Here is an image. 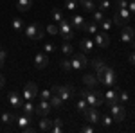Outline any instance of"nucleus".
<instances>
[{"label": "nucleus", "instance_id": "nucleus-1", "mask_svg": "<svg viewBox=\"0 0 135 133\" xmlns=\"http://www.w3.org/2000/svg\"><path fill=\"white\" fill-rule=\"evenodd\" d=\"M97 76V81L101 83V85H104V86H108V88H112V86H115V83H117V77H115V70L112 68V67H104L101 72H97L95 74Z\"/></svg>", "mask_w": 135, "mask_h": 133}, {"label": "nucleus", "instance_id": "nucleus-2", "mask_svg": "<svg viewBox=\"0 0 135 133\" xmlns=\"http://www.w3.org/2000/svg\"><path fill=\"white\" fill-rule=\"evenodd\" d=\"M51 92L52 93H58V95L63 99V102H67V101H70L74 95H76L78 90H76L74 85H63V86H61V85H54V86L51 88Z\"/></svg>", "mask_w": 135, "mask_h": 133}, {"label": "nucleus", "instance_id": "nucleus-3", "mask_svg": "<svg viewBox=\"0 0 135 133\" xmlns=\"http://www.w3.org/2000/svg\"><path fill=\"white\" fill-rule=\"evenodd\" d=\"M58 27H60V36H61L65 41H70V40L74 38V32H72V25H70V20L63 18V20L58 23Z\"/></svg>", "mask_w": 135, "mask_h": 133}, {"label": "nucleus", "instance_id": "nucleus-4", "mask_svg": "<svg viewBox=\"0 0 135 133\" xmlns=\"http://www.w3.org/2000/svg\"><path fill=\"white\" fill-rule=\"evenodd\" d=\"M23 31L27 34V38H31V40H42L43 38V29L40 23H29Z\"/></svg>", "mask_w": 135, "mask_h": 133}, {"label": "nucleus", "instance_id": "nucleus-5", "mask_svg": "<svg viewBox=\"0 0 135 133\" xmlns=\"http://www.w3.org/2000/svg\"><path fill=\"white\" fill-rule=\"evenodd\" d=\"M110 115H112V119H114L115 122L124 121V117H126L124 106H123L121 102H115V104H112V106H110Z\"/></svg>", "mask_w": 135, "mask_h": 133}, {"label": "nucleus", "instance_id": "nucleus-6", "mask_svg": "<svg viewBox=\"0 0 135 133\" xmlns=\"http://www.w3.org/2000/svg\"><path fill=\"white\" fill-rule=\"evenodd\" d=\"M133 40H135V31L130 27V25H124L123 31H121V41L132 45V49H135V41Z\"/></svg>", "mask_w": 135, "mask_h": 133}, {"label": "nucleus", "instance_id": "nucleus-7", "mask_svg": "<svg viewBox=\"0 0 135 133\" xmlns=\"http://www.w3.org/2000/svg\"><path fill=\"white\" fill-rule=\"evenodd\" d=\"M83 115H85V119H86V122H90V124H97L99 119H101V113H99V110L95 106H88L83 112Z\"/></svg>", "mask_w": 135, "mask_h": 133}, {"label": "nucleus", "instance_id": "nucleus-8", "mask_svg": "<svg viewBox=\"0 0 135 133\" xmlns=\"http://www.w3.org/2000/svg\"><path fill=\"white\" fill-rule=\"evenodd\" d=\"M70 61H72V70H81L86 65H90V61L86 60L85 54H72V60Z\"/></svg>", "mask_w": 135, "mask_h": 133}, {"label": "nucleus", "instance_id": "nucleus-9", "mask_svg": "<svg viewBox=\"0 0 135 133\" xmlns=\"http://www.w3.org/2000/svg\"><path fill=\"white\" fill-rule=\"evenodd\" d=\"M85 101L88 106H101V102H103V97H99V93L95 92V90H86L85 93Z\"/></svg>", "mask_w": 135, "mask_h": 133}, {"label": "nucleus", "instance_id": "nucleus-10", "mask_svg": "<svg viewBox=\"0 0 135 133\" xmlns=\"http://www.w3.org/2000/svg\"><path fill=\"white\" fill-rule=\"evenodd\" d=\"M94 43L97 45V47H101V49H106L108 45H110V38H108V32L104 31H97L94 34Z\"/></svg>", "mask_w": 135, "mask_h": 133}, {"label": "nucleus", "instance_id": "nucleus-11", "mask_svg": "<svg viewBox=\"0 0 135 133\" xmlns=\"http://www.w3.org/2000/svg\"><path fill=\"white\" fill-rule=\"evenodd\" d=\"M36 95H38V86H36V83H27V85L23 86V97H25L27 101H32Z\"/></svg>", "mask_w": 135, "mask_h": 133}, {"label": "nucleus", "instance_id": "nucleus-12", "mask_svg": "<svg viewBox=\"0 0 135 133\" xmlns=\"http://www.w3.org/2000/svg\"><path fill=\"white\" fill-rule=\"evenodd\" d=\"M117 90L119 88H115V90H106L104 92V97H103V101L108 104V106H112V104H115V102H119V93H117Z\"/></svg>", "mask_w": 135, "mask_h": 133}, {"label": "nucleus", "instance_id": "nucleus-13", "mask_svg": "<svg viewBox=\"0 0 135 133\" xmlns=\"http://www.w3.org/2000/svg\"><path fill=\"white\" fill-rule=\"evenodd\" d=\"M49 65V58H47V52H38L36 56H34V67L36 68H45Z\"/></svg>", "mask_w": 135, "mask_h": 133}, {"label": "nucleus", "instance_id": "nucleus-14", "mask_svg": "<svg viewBox=\"0 0 135 133\" xmlns=\"http://www.w3.org/2000/svg\"><path fill=\"white\" fill-rule=\"evenodd\" d=\"M52 110L51 102H49V99H42L40 101V104L36 106V113L40 115V117H43V115H49V112Z\"/></svg>", "mask_w": 135, "mask_h": 133}, {"label": "nucleus", "instance_id": "nucleus-15", "mask_svg": "<svg viewBox=\"0 0 135 133\" xmlns=\"http://www.w3.org/2000/svg\"><path fill=\"white\" fill-rule=\"evenodd\" d=\"M85 22H86V20H85L81 14H74L72 18H70V25H72L74 29H78V31H83Z\"/></svg>", "mask_w": 135, "mask_h": 133}, {"label": "nucleus", "instance_id": "nucleus-16", "mask_svg": "<svg viewBox=\"0 0 135 133\" xmlns=\"http://www.w3.org/2000/svg\"><path fill=\"white\" fill-rule=\"evenodd\" d=\"M7 101H9V104L15 106V108H20L22 104H23V102H22V95L18 92H11L9 95H7Z\"/></svg>", "mask_w": 135, "mask_h": 133}, {"label": "nucleus", "instance_id": "nucleus-17", "mask_svg": "<svg viewBox=\"0 0 135 133\" xmlns=\"http://www.w3.org/2000/svg\"><path fill=\"white\" fill-rule=\"evenodd\" d=\"M83 83H85V86H88V88H95L97 86V76H94V74H85L83 77Z\"/></svg>", "mask_w": 135, "mask_h": 133}, {"label": "nucleus", "instance_id": "nucleus-18", "mask_svg": "<svg viewBox=\"0 0 135 133\" xmlns=\"http://www.w3.org/2000/svg\"><path fill=\"white\" fill-rule=\"evenodd\" d=\"M16 124H18V128H20L22 131L27 128V126H31V117L29 115H16Z\"/></svg>", "mask_w": 135, "mask_h": 133}, {"label": "nucleus", "instance_id": "nucleus-19", "mask_svg": "<svg viewBox=\"0 0 135 133\" xmlns=\"http://www.w3.org/2000/svg\"><path fill=\"white\" fill-rule=\"evenodd\" d=\"M38 128L40 130H43V131H51L52 128V121L47 117V115H43L42 119H40V122H38Z\"/></svg>", "mask_w": 135, "mask_h": 133}, {"label": "nucleus", "instance_id": "nucleus-20", "mask_svg": "<svg viewBox=\"0 0 135 133\" xmlns=\"http://www.w3.org/2000/svg\"><path fill=\"white\" fill-rule=\"evenodd\" d=\"M16 7H18V11L25 13V11H29L32 7V0H18L16 2Z\"/></svg>", "mask_w": 135, "mask_h": 133}, {"label": "nucleus", "instance_id": "nucleus-21", "mask_svg": "<svg viewBox=\"0 0 135 133\" xmlns=\"http://www.w3.org/2000/svg\"><path fill=\"white\" fill-rule=\"evenodd\" d=\"M79 47L83 49V52H92L94 51V41L90 38H83L81 43H79Z\"/></svg>", "mask_w": 135, "mask_h": 133}, {"label": "nucleus", "instance_id": "nucleus-22", "mask_svg": "<svg viewBox=\"0 0 135 133\" xmlns=\"http://www.w3.org/2000/svg\"><path fill=\"white\" fill-rule=\"evenodd\" d=\"M22 108H23V113H25V115H29V117H32V115L36 113V106H34L31 101L23 102V104H22Z\"/></svg>", "mask_w": 135, "mask_h": 133}, {"label": "nucleus", "instance_id": "nucleus-23", "mask_svg": "<svg viewBox=\"0 0 135 133\" xmlns=\"http://www.w3.org/2000/svg\"><path fill=\"white\" fill-rule=\"evenodd\" d=\"M83 31L86 32V34H95V32L99 31V29H97V23H95V22H85V27H83Z\"/></svg>", "mask_w": 135, "mask_h": 133}, {"label": "nucleus", "instance_id": "nucleus-24", "mask_svg": "<svg viewBox=\"0 0 135 133\" xmlns=\"http://www.w3.org/2000/svg\"><path fill=\"white\" fill-rule=\"evenodd\" d=\"M49 102H51V106H52V108H56V110L63 106V99L60 97V95H58V93H52V95H51V99H49Z\"/></svg>", "mask_w": 135, "mask_h": 133}, {"label": "nucleus", "instance_id": "nucleus-25", "mask_svg": "<svg viewBox=\"0 0 135 133\" xmlns=\"http://www.w3.org/2000/svg\"><path fill=\"white\" fill-rule=\"evenodd\" d=\"M81 6H83L85 11H88V13H94L95 11V4H94V0H78Z\"/></svg>", "mask_w": 135, "mask_h": 133}, {"label": "nucleus", "instance_id": "nucleus-26", "mask_svg": "<svg viewBox=\"0 0 135 133\" xmlns=\"http://www.w3.org/2000/svg\"><path fill=\"white\" fill-rule=\"evenodd\" d=\"M90 65H92L94 68H95V74H97V72H101V70L104 68V67H106V63H104V60H99V58H95L94 61H90Z\"/></svg>", "mask_w": 135, "mask_h": 133}, {"label": "nucleus", "instance_id": "nucleus-27", "mask_svg": "<svg viewBox=\"0 0 135 133\" xmlns=\"http://www.w3.org/2000/svg\"><path fill=\"white\" fill-rule=\"evenodd\" d=\"M51 131L52 133H61L63 131V121H61V119H54V121H52Z\"/></svg>", "mask_w": 135, "mask_h": 133}, {"label": "nucleus", "instance_id": "nucleus-28", "mask_svg": "<svg viewBox=\"0 0 135 133\" xmlns=\"http://www.w3.org/2000/svg\"><path fill=\"white\" fill-rule=\"evenodd\" d=\"M99 122H101V126H103V128H110V126H112V122H114V119H112V115L103 113V115H101V119H99Z\"/></svg>", "mask_w": 135, "mask_h": 133}, {"label": "nucleus", "instance_id": "nucleus-29", "mask_svg": "<svg viewBox=\"0 0 135 133\" xmlns=\"http://www.w3.org/2000/svg\"><path fill=\"white\" fill-rule=\"evenodd\" d=\"M115 14H117L121 20L128 22V20H130V14H132V13H130V9H128V7H123V9H117V13H115Z\"/></svg>", "mask_w": 135, "mask_h": 133}, {"label": "nucleus", "instance_id": "nucleus-30", "mask_svg": "<svg viewBox=\"0 0 135 133\" xmlns=\"http://www.w3.org/2000/svg\"><path fill=\"white\" fill-rule=\"evenodd\" d=\"M2 122H6V124H11V122H15L16 121V115L15 113H11V112H6V113H2Z\"/></svg>", "mask_w": 135, "mask_h": 133}, {"label": "nucleus", "instance_id": "nucleus-31", "mask_svg": "<svg viewBox=\"0 0 135 133\" xmlns=\"http://www.w3.org/2000/svg\"><path fill=\"white\" fill-rule=\"evenodd\" d=\"M11 27L15 29L16 32H22L25 27H23V20H20V18H15V20L11 22Z\"/></svg>", "mask_w": 135, "mask_h": 133}, {"label": "nucleus", "instance_id": "nucleus-32", "mask_svg": "<svg viewBox=\"0 0 135 133\" xmlns=\"http://www.w3.org/2000/svg\"><path fill=\"white\" fill-rule=\"evenodd\" d=\"M51 16H52V20L56 22V23H60V22L63 20V13H61L60 9H56V7L51 11Z\"/></svg>", "mask_w": 135, "mask_h": 133}, {"label": "nucleus", "instance_id": "nucleus-33", "mask_svg": "<svg viewBox=\"0 0 135 133\" xmlns=\"http://www.w3.org/2000/svg\"><path fill=\"white\" fill-rule=\"evenodd\" d=\"M45 31L49 32L51 36H58V34H60V27H58V23H51V25H47Z\"/></svg>", "mask_w": 135, "mask_h": 133}, {"label": "nucleus", "instance_id": "nucleus-34", "mask_svg": "<svg viewBox=\"0 0 135 133\" xmlns=\"http://www.w3.org/2000/svg\"><path fill=\"white\" fill-rule=\"evenodd\" d=\"M61 52L65 54V56H72V54H74V52H72V45H70L69 41H65V43L61 45Z\"/></svg>", "mask_w": 135, "mask_h": 133}, {"label": "nucleus", "instance_id": "nucleus-35", "mask_svg": "<svg viewBox=\"0 0 135 133\" xmlns=\"http://www.w3.org/2000/svg\"><path fill=\"white\" fill-rule=\"evenodd\" d=\"M86 106H88V104H86V101H85V99H79V101L76 102V110H78V112H81V113L86 110Z\"/></svg>", "mask_w": 135, "mask_h": 133}, {"label": "nucleus", "instance_id": "nucleus-36", "mask_svg": "<svg viewBox=\"0 0 135 133\" xmlns=\"http://www.w3.org/2000/svg\"><path fill=\"white\" fill-rule=\"evenodd\" d=\"M112 25H114V23H112V20H106V18H103V22H101V27H103L104 32L110 31V29H112Z\"/></svg>", "mask_w": 135, "mask_h": 133}, {"label": "nucleus", "instance_id": "nucleus-37", "mask_svg": "<svg viewBox=\"0 0 135 133\" xmlns=\"http://www.w3.org/2000/svg\"><path fill=\"white\" fill-rule=\"evenodd\" d=\"M103 18H104L103 11H94V22H95V23H101Z\"/></svg>", "mask_w": 135, "mask_h": 133}, {"label": "nucleus", "instance_id": "nucleus-38", "mask_svg": "<svg viewBox=\"0 0 135 133\" xmlns=\"http://www.w3.org/2000/svg\"><path fill=\"white\" fill-rule=\"evenodd\" d=\"M117 93H119V101L121 102H128L130 101V95H128L124 90H117Z\"/></svg>", "mask_w": 135, "mask_h": 133}, {"label": "nucleus", "instance_id": "nucleus-39", "mask_svg": "<svg viewBox=\"0 0 135 133\" xmlns=\"http://www.w3.org/2000/svg\"><path fill=\"white\" fill-rule=\"evenodd\" d=\"M112 23H114V25H117V27H124V25H126V22H124V20H121L117 14H114V18H112Z\"/></svg>", "mask_w": 135, "mask_h": 133}, {"label": "nucleus", "instance_id": "nucleus-40", "mask_svg": "<svg viewBox=\"0 0 135 133\" xmlns=\"http://www.w3.org/2000/svg\"><path fill=\"white\" fill-rule=\"evenodd\" d=\"M65 7L69 11H74L78 7V0H67V2H65Z\"/></svg>", "mask_w": 135, "mask_h": 133}, {"label": "nucleus", "instance_id": "nucleus-41", "mask_svg": "<svg viewBox=\"0 0 135 133\" xmlns=\"http://www.w3.org/2000/svg\"><path fill=\"white\" fill-rule=\"evenodd\" d=\"M61 68L67 70V72H70L72 70V61H70V60H63L61 61Z\"/></svg>", "mask_w": 135, "mask_h": 133}, {"label": "nucleus", "instance_id": "nucleus-42", "mask_svg": "<svg viewBox=\"0 0 135 133\" xmlns=\"http://www.w3.org/2000/svg\"><path fill=\"white\" fill-rule=\"evenodd\" d=\"M6 56H7V52L4 47H0V68L4 67V63H6Z\"/></svg>", "mask_w": 135, "mask_h": 133}, {"label": "nucleus", "instance_id": "nucleus-43", "mask_svg": "<svg viewBox=\"0 0 135 133\" xmlns=\"http://www.w3.org/2000/svg\"><path fill=\"white\" fill-rule=\"evenodd\" d=\"M43 51H45L47 54H49V52L56 51V45H54V43H45V45H43Z\"/></svg>", "mask_w": 135, "mask_h": 133}, {"label": "nucleus", "instance_id": "nucleus-44", "mask_svg": "<svg viewBox=\"0 0 135 133\" xmlns=\"http://www.w3.org/2000/svg\"><path fill=\"white\" fill-rule=\"evenodd\" d=\"M115 6H117V9H123V7H128V2L126 0H115Z\"/></svg>", "mask_w": 135, "mask_h": 133}, {"label": "nucleus", "instance_id": "nucleus-45", "mask_svg": "<svg viewBox=\"0 0 135 133\" xmlns=\"http://www.w3.org/2000/svg\"><path fill=\"white\" fill-rule=\"evenodd\" d=\"M38 93H40V97H42V99H51V95H52L51 90H43V92H38Z\"/></svg>", "mask_w": 135, "mask_h": 133}, {"label": "nucleus", "instance_id": "nucleus-46", "mask_svg": "<svg viewBox=\"0 0 135 133\" xmlns=\"http://www.w3.org/2000/svg\"><path fill=\"white\" fill-rule=\"evenodd\" d=\"M81 131H83V133H94L95 130H94L92 126H83V128H81Z\"/></svg>", "mask_w": 135, "mask_h": 133}, {"label": "nucleus", "instance_id": "nucleus-47", "mask_svg": "<svg viewBox=\"0 0 135 133\" xmlns=\"http://www.w3.org/2000/svg\"><path fill=\"white\" fill-rule=\"evenodd\" d=\"M110 7V0H101V9H108Z\"/></svg>", "mask_w": 135, "mask_h": 133}, {"label": "nucleus", "instance_id": "nucleus-48", "mask_svg": "<svg viewBox=\"0 0 135 133\" xmlns=\"http://www.w3.org/2000/svg\"><path fill=\"white\" fill-rule=\"evenodd\" d=\"M128 9H130V13H133V14H135V0H132V2L128 4Z\"/></svg>", "mask_w": 135, "mask_h": 133}, {"label": "nucleus", "instance_id": "nucleus-49", "mask_svg": "<svg viewBox=\"0 0 135 133\" xmlns=\"http://www.w3.org/2000/svg\"><path fill=\"white\" fill-rule=\"evenodd\" d=\"M128 60H130V63H132V65H135V51L130 54V58H128Z\"/></svg>", "mask_w": 135, "mask_h": 133}, {"label": "nucleus", "instance_id": "nucleus-50", "mask_svg": "<svg viewBox=\"0 0 135 133\" xmlns=\"http://www.w3.org/2000/svg\"><path fill=\"white\" fill-rule=\"evenodd\" d=\"M23 131H25V133H34V131H36V130H34V128H32V126H27V128H25V130H23Z\"/></svg>", "mask_w": 135, "mask_h": 133}, {"label": "nucleus", "instance_id": "nucleus-51", "mask_svg": "<svg viewBox=\"0 0 135 133\" xmlns=\"http://www.w3.org/2000/svg\"><path fill=\"white\" fill-rule=\"evenodd\" d=\"M4 85H6V77H4V76H2V74H0V88H2V86H4Z\"/></svg>", "mask_w": 135, "mask_h": 133}, {"label": "nucleus", "instance_id": "nucleus-52", "mask_svg": "<svg viewBox=\"0 0 135 133\" xmlns=\"http://www.w3.org/2000/svg\"><path fill=\"white\" fill-rule=\"evenodd\" d=\"M94 2H95V0H94ZM97 2H101V0H97Z\"/></svg>", "mask_w": 135, "mask_h": 133}]
</instances>
